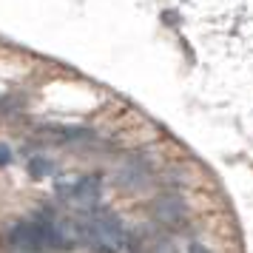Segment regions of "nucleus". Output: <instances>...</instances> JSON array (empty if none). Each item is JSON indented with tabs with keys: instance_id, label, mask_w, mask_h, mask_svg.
I'll return each instance as SVG.
<instances>
[{
	"instance_id": "obj_1",
	"label": "nucleus",
	"mask_w": 253,
	"mask_h": 253,
	"mask_svg": "<svg viewBox=\"0 0 253 253\" xmlns=\"http://www.w3.org/2000/svg\"><path fill=\"white\" fill-rule=\"evenodd\" d=\"M77 245H85L97 253H120L126 245V230L114 213L91 211L77 222Z\"/></svg>"
},
{
	"instance_id": "obj_2",
	"label": "nucleus",
	"mask_w": 253,
	"mask_h": 253,
	"mask_svg": "<svg viewBox=\"0 0 253 253\" xmlns=\"http://www.w3.org/2000/svg\"><path fill=\"white\" fill-rule=\"evenodd\" d=\"M9 245L23 253H43L51 248H63L57 222L40 219V222H20L9 230Z\"/></svg>"
},
{
	"instance_id": "obj_3",
	"label": "nucleus",
	"mask_w": 253,
	"mask_h": 253,
	"mask_svg": "<svg viewBox=\"0 0 253 253\" xmlns=\"http://www.w3.org/2000/svg\"><path fill=\"white\" fill-rule=\"evenodd\" d=\"M60 194H66L71 202H77L80 208H97L100 196H103V182L100 176H80L71 185H57Z\"/></svg>"
},
{
	"instance_id": "obj_4",
	"label": "nucleus",
	"mask_w": 253,
	"mask_h": 253,
	"mask_svg": "<svg viewBox=\"0 0 253 253\" xmlns=\"http://www.w3.org/2000/svg\"><path fill=\"white\" fill-rule=\"evenodd\" d=\"M148 182H151V168L145 160H128L117 171V185L123 191H134L137 194L142 188H148Z\"/></svg>"
},
{
	"instance_id": "obj_5",
	"label": "nucleus",
	"mask_w": 253,
	"mask_h": 253,
	"mask_svg": "<svg viewBox=\"0 0 253 253\" xmlns=\"http://www.w3.org/2000/svg\"><path fill=\"white\" fill-rule=\"evenodd\" d=\"M185 213L188 211H185V202L179 196H162V199L154 202V216L162 225H179L185 219Z\"/></svg>"
},
{
	"instance_id": "obj_6",
	"label": "nucleus",
	"mask_w": 253,
	"mask_h": 253,
	"mask_svg": "<svg viewBox=\"0 0 253 253\" xmlns=\"http://www.w3.org/2000/svg\"><path fill=\"white\" fill-rule=\"evenodd\" d=\"M29 173H32L35 179L51 176V173H54V162L48 160V157H40V154H37V157H32V160H29Z\"/></svg>"
},
{
	"instance_id": "obj_7",
	"label": "nucleus",
	"mask_w": 253,
	"mask_h": 253,
	"mask_svg": "<svg viewBox=\"0 0 253 253\" xmlns=\"http://www.w3.org/2000/svg\"><path fill=\"white\" fill-rule=\"evenodd\" d=\"M9 162H12V148L0 142V168H3V165H9Z\"/></svg>"
},
{
	"instance_id": "obj_8",
	"label": "nucleus",
	"mask_w": 253,
	"mask_h": 253,
	"mask_svg": "<svg viewBox=\"0 0 253 253\" xmlns=\"http://www.w3.org/2000/svg\"><path fill=\"white\" fill-rule=\"evenodd\" d=\"M154 253H179V251H176V248H173L171 242H160V245H157V248H154Z\"/></svg>"
},
{
	"instance_id": "obj_9",
	"label": "nucleus",
	"mask_w": 253,
	"mask_h": 253,
	"mask_svg": "<svg viewBox=\"0 0 253 253\" xmlns=\"http://www.w3.org/2000/svg\"><path fill=\"white\" fill-rule=\"evenodd\" d=\"M188 251H191V253H211L208 248H202V245H196V242L191 245V248H188Z\"/></svg>"
}]
</instances>
